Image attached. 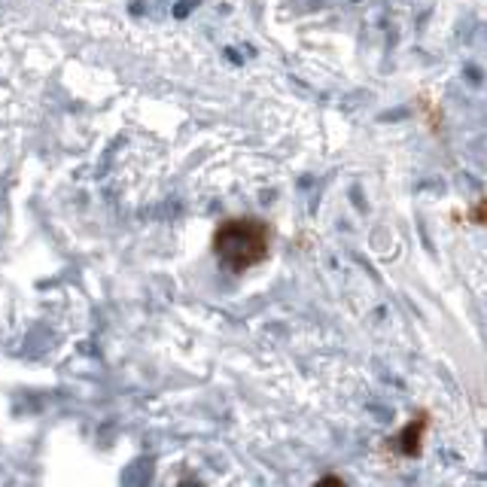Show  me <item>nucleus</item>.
Listing matches in <instances>:
<instances>
[{
  "instance_id": "f257e3e1",
  "label": "nucleus",
  "mask_w": 487,
  "mask_h": 487,
  "mask_svg": "<svg viewBox=\"0 0 487 487\" xmlns=\"http://www.w3.org/2000/svg\"><path fill=\"white\" fill-rule=\"evenodd\" d=\"M274 232L262 217H228L223 219L210 235V250L217 256V262L232 274L253 271L256 265H262L271 253Z\"/></svg>"
},
{
  "instance_id": "f03ea898",
  "label": "nucleus",
  "mask_w": 487,
  "mask_h": 487,
  "mask_svg": "<svg viewBox=\"0 0 487 487\" xmlns=\"http://www.w3.org/2000/svg\"><path fill=\"white\" fill-rule=\"evenodd\" d=\"M430 426H432L430 411H417V414H411L408 423L402 426L396 436H390V439L384 441L387 454L396 457V460H417V457L423 454L426 436H430Z\"/></svg>"
},
{
  "instance_id": "7ed1b4c3",
  "label": "nucleus",
  "mask_w": 487,
  "mask_h": 487,
  "mask_svg": "<svg viewBox=\"0 0 487 487\" xmlns=\"http://www.w3.org/2000/svg\"><path fill=\"white\" fill-rule=\"evenodd\" d=\"M466 219L469 223H475V226H487V195L481 198H475V201L466 208Z\"/></svg>"
},
{
  "instance_id": "20e7f679",
  "label": "nucleus",
  "mask_w": 487,
  "mask_h": 487,
  "mask_svg": "<svg viewBox=\"0 0 487 487\" xmlns=\"http://www.w3.org/2000/svg\"><path fill=\"white\" fill-rule=\"evenodd\" d=\"M317 484H344V478L341 475H323V478H317Z\"/></svg>"
}]
</instances>
